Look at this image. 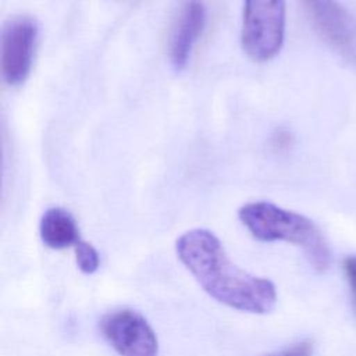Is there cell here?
Segmentation results:
<instances>
[{
	"mask_svg": "<svg viewBox=\"0 0 356 356\" xmlns=\"http://www.w3.org/2000/svg\"><path fill=\"white\" fill-rule=\"evenodd\" d=\"M39 235L43 245L54 250L75 246L81 241L74 216L63 207H50L42 214Z\"/></svg>",
	"mask_w": 356,
	"mask_h": 356,
	"instance_id": "ba28073f",
	"label": "cell"
},
{
	"mask_svg": "<svg viewBox=\"0 0 356 356\" xmlns=\"http://www.w3.org/2000/svg\"><path fill=\"white\" fill-rule=\"evenodd\" d=\"M312 355H313V342L310 339H305L298 343H293L292 346L281 352L270 353L266 356H312Z\"/></svg>",
	"mask_w": 356,
	"mask_h": 356,
	"instance_id": "8fae6325",
	"label": "cell"
},
{
	"mask_svg": "<svg viewBox=\"0 0 356 356\" xmlns=\"http://www.w3.org/2000/svg\"><path fill=\"white\" fill-rule=\"evenodd\" d=\"M238 218L253 238L261 242H288L299 246L310 266L325 271L331 250L318 227L306 216L282 209L271 202H249L238 210Z\"/></svg>",
	"mask_w": 356,
	"mask_h": 356,
	"instance_id": "7a4b0ae2",
	"label": "cell"
},
{
	"mask_svg": "<svg viewBox=\"0 0 356 356\" xmlns=\"http://www.w3.org/2000/svg\"><path fill=\"white\" fill-rule=\"evenodd\" d=\"M175 253L200 288L218 303L252 314H267L275 307V285L236 266L211 231L193 228L184 232L175 242Z\"/></svg>",
	"mask_w": 356,
	"mask_h": 356,
	"instance_id": "6da1fadb",
	"label": "cell"
},
{
	"mask_svg": "<svg viewBox=\"0 0 356 356\" xmlns=\"http://www.w3.org/2000/svg\"><path fill=\"white\" fill-rule=\"evenodd\" d=\"M285 38V0H243L241 44L257 63L274 58Z\"/></svg>",
	"mask_w": 356,
	"mask_h": 356,
	"instance_id": "3957f363",
	"label": "cell"
},
{
	"mask_svg": "<svg viewBox=\"0 0 356 356\" xmlns=\"http://www.w3.org/2000/svg\"><path fill=\"white\" fill-rule=\"evenodd\" d=\"M207 11L203 0H182L170 32L168 58L175 71L188 65L192 50L202 36Z\"/></svg>",
	"mask_w": 356,
	"mask_h": 356,
	"instance_id": "52a82bcc",
	"label": "cell"
},
{
	"mask_svg": "<svg viewBox=\"0 0 356 356\" xmlns=\"http://www.w3.org/2000/svg\"><path fill=\"white\" fill-rule=\"evenodd\" d=\"M104 339L120 356H159V339L149 321L136 310L120 309L100 321Z\"/></svg>",
	"mask_w": 356,
	"mask_h": 356,
	"instance_id": "5b68a950",
	"label": "cell"
},
{
	"mask_svg": "<svg viewBox=\"0 0 356 356\" xmlns=\"http://www.w3.org/2000/svg\"><path fill=\"white\" fill-rule=\"evenodd\" d=\"M38 33V22L28 15L14 17L3 26L0 65L7 85L18 86L26 81L33 63Z\"/></svg>",
	"mask_w": 356,
	"mask_h": 356,
	"instance_id": "277c9868",
	"label": "cell"
},
{
	"mask_svg": "<svg viewBox=\"0 0 356 356\" xmlns=\"http://www.w3.org/2000/svg\"><path fill=\"white\" fill-rule=\"evenodd\" d=\"M342 266H343V273H345V277H346V281L349 285V291H350L352 307L356 314V254L345 257Z\"/></svg>",
	"mask_w": 356,
	"mask_h": 356,
	"instance_id": "30bf717a",
	"label": "cell"
},
{
	"mask_svg": "<svg viewBox=\"0 0 356 356\" xmlns=\"http://www.w3.org/2000/svg\"><path fill=\"white\" fill-rule=\"evenodd\" d=\"M74 250H75L76 266L83 274H93L99 270L100 257L97 250L93 248V245L81 239L74 246Z\"/></svg>",
	"mask_w": 356,
	"mask_h": 356,
	"instance_id": "9c48e42d",
	"label": "cell"
},
{
	"mask_svg": "<svg viewBox=\"0 0 356 356\" xmlns=\"http://www.w3.org/2000/svg\"><path fill=\"white\" fill-rule=\"evenodd\" d=\"M316 32L356 68V18L337 0H300Z\"/></svg>",
	"mask_w": 356,
	"mask_h": 356,
	"instance_id": "8992f818",
	"label": "cell"
}]
</instances>
